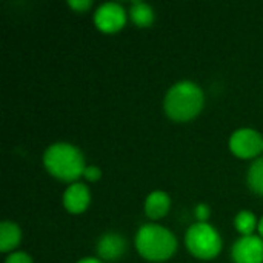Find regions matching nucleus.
Here are the masks:
<instances>
[{
	"label": "nucleus",
	"mask_w": 263,
	"mask_h": 263,
	"mask_svg": "<svg viewBox=\"0 0 263 263\" xmlns=\"http://www.w3.org/2000/svg\"><path fill=\"white\" fill-rule=\"evenodd\" d=\"M203 106V92L193 82L174 85L165 97V111L176 122L194 119Z\"/></svg>",
	"instance_id": "nucleus-1"
},
{
	"label": "nucleus",
	"mask_w": 263,
	"mask_h": 263,
	"mask_svg": "<svg viewBox=\"0 0 263 263\" xmlns=\"http://www.w3.org/2000/svg\"><path fill=\"white\" fill-rule=\"evenodd\" d=\"M46 170L63 182H74L85 173L82 153L69 143L51 145L43 157Z\"/></svg>",
	"instance_id": "nucleus-2"
},
{
	"label": "nucleus",
	"mask_w": 263,
	"mask_h": 263,
	"mask_svg": "<svg viewBox=\"0 0 263 263\" xmlns=\"http://www.w3.org/2000/svg\"><path fill=\"white\" fill-rule=\"evenodd\" d=\"M136 247L142 257L153 262H162L174 254L177 242L166 228L159 225H145L137 233Z\"/></svg>",
	"instance_id": "nucleus-3"
},
{
	"label": "nucleus",
	"mask_w": 263,
	"mask_h": 263,
	"mask_svg": "<svg viewBox=\"0 0 263 263\" xmlns=\"http://www.w3.org/2000/svg\"><path fill=\"white\" fill-rule=\"evenodd\" d=\"M186 247L199 259H213L220 253L222 240L211 225L197 222L186 233Z\"/></svg>",
	"instance_id": "nucleus-4"
},
{
	"label": "nucleus",
	"mask_w": 263,
	"mask_h": 263,
	"mask_svg": "<svg viewBox=\"0 0 263 263\" xmlns=\"http://www.w3.org/2000/svg\"><path fill=\"white\" fill-rule=\"evenodd\" d=\"M230 148L237 157L251 159L256 157L263 149V137L254 129L243 128L231 136Z\"/></svg>",
	"instance_id": "nucleus-5"
},
{
	"label": "nucleus",
	"mask_w": 263,
	"mask_h": 263,
	"mask_svg": "<svg viewBox=\"0 0 263 263\" xmlns=\"http://www.w3.org/2000/svg\"><path fill=\"white\" fill-rule=\"evenodd\" d=\"M94 22H96L97 28L102 29L103 32H116L125 25L126 14L120 5L108 2V3H103L96 11Z\"/></svg>",
	"instance_id": "nucleus-6"
},
{
	"label": "nucleus",
	"mask_w": 263,
	"mask_h": 263,
	"mask_svg": "<svg viewBox=\"0 0 263 263\" xmlns=\"http://www.w3.org/2000/svg\"><path fill=\"white\" fill-rule=\"evenodd\" d=\"M236 263H263V240L257 236H243L233 247Z\"/></svg>",
	"instance_id": "nucleus-7"
},
{
	"label": "nucleus",
	"mask_w": 263,
	"mask_h": 263,
	"mask_svg": "<svg viewBox=\"0 0 263 263\" xmlns=\"http://www.w3.org/2000/svg\"><path fill=\"white\" fill-rule=\"evenodd\" d=\"M63 205L69 213H83L89 205V190L83 183H72L63 194Z\"/></svg>",
	"instance_id": "nucleus-8"
},
{
	"label": "nucleus",
	"mask_w": 263,
	"mask_h": 263,
	"mask_svg": "<svg viewBox=\"0 0 263 263\" xmlns=\"http://www.w3.org/2000/svg\"><path fill=\"white\" fill-rule=\"evenodd\" d=\"M97 251L102 259L116 260L125 251V240L119 234H114V233L103 234L97 243Z\"/></svg>",
	"instance_id": "nucleus-9"
},
{
	"label": "nucleus",
	"mask_w": 263,
	"mask_h": 263,
	"mask_svg": "<svg viewBox=\"0 0 263 263\" xmlns=\"http://www.w3.org/2000/svg\"><path fill=\"white\" fill-rule=\"evenodd\" d=\"M170 197L163 191H154L148 196L145 202V213L151 219L163 217L170 210Z\"/></svg>",
	"instance_id": "nucleus-10"
},
{
	"label": "nucleus",
	"mask_w": 263,
	"mask_h": 263,
	"mask_svg": "<svg viewBox=\"0 0 263 263\" xmlns=\"http://www.w3.org/2000/svg\"><path fill=\"white\" fill-rule=\"evenodd\" d=\"M20 242V230L12 222H2L0 225V251L6 253L15 248Z\"/></svg>",
	"instance_id": "nucleus-11"
},
{
	"label": "nucleus",
	"mask_w": 263,
	"mask_h": 263,
	"mask_svg": "<svg viewBox=\"0 0 263 263\" xmlns=\"http://www.w3.org/2000/svg\"><path fill=\"white\" fill-rule=\"evenodd\" d=\"M131 18L136 25L139 26H149L154 20V12L153 8L146 3L137 2L131 6Z\"/></svg>",
	"instance_id": "nucleus-12"
},
{
	"label": "nucleus",
	"mask_w": 263,
	"mask_h": 263,
	"mask_svg": "<svg viewBox=\"0 0 263 263\" xmlns=\"http://www.w3.org/2000/svg\"><path fill=\"white\" fill-rule=\"evenodd\" d=\"M248 185L256 194L263 196V157L251 165L248 171Z\"/></svg>",
	"instance_id": "nucleus-13"
},
{
	"label": "nucleus",
	"mask_w": 263,
	"mask_h": 263,
	"mask_svg": "<svg viewBox=\"0 0 263 263\" xmlns=\"http://www.w3.org/2000/svg\"><path fill=\"white\" fill-rule=\"evenodd\" d=\"M256 217L253 213L250 211H240L237 216H236V220H234V225L237 228L239 233H242L243 236H251V233L254 231L256 228Z\"/></svg>",
	"instance_id": "nucleus-14"
},
{
	"label": "nucleus",
	"mask_w": 263,
	"mask_h": 263,
	"mask_svg": "<svg viewBox=\"0 0 263 263\" xmlns=\"http://www.w3.org/2000/svg\"><path fill=\"white\" fill-rule=\"evenodd\" d=\"M5 263H32V260L25 253H12Z\"/></svg>",
	"instance_id": "nucleus-15"
},
{
	"label": "nucleus",
	"mask_w": 263,
	"mask_h": 263,
	"mask_svg": "<svg viewBox=\"0 0 263 263\" xmlns=\"http://www.w3.org/2000/svg\"><path fill=\"white\" fill-rule=\"evenodd\" d=\"M83 174H85V177H86L88 180H91V182H94V180H99V179H100V170H99V168H96V166H86Z\"/></svg>",
	"instance_id": "nucleus-16"
},
{
	"label": "nucleus",
	"mask_w": 263,
	"mask_h": 263,
	"mask_svg": "<svg viewBox=\"0 0 263 263\" xmlns=\"http://www.w3.org/2000/svg\"><path fill=\"white\" fill-rule=\"evenodd\" d=\"M69 6L74 8V9L82 11V9L89 8V6H91V2H89V0H69Z\"/></svg>",
	"instance_id": "nucleus-17"
},
{
	"label": "nucleus",
	"mask_w": 263,
	"mask_h": 263,
	"mask_svg": "<svg viewBox=\"0 0 263 263\" xmlns=\"http://www.w3.org/2000/svg\"><path fill=\"white\" fill-rule=\"evenodd\" d=\"M196 214H197V219H199L200 222H205L206 217L210 216V210H208L205 205H199V206L196 208Z\"/></svg>",
	"instance_id": "nucleus-18"
},
{
	"label": "nucleus",
	"mask_w": 263,
	"mask_h": 263,
	"mask_svg": "<svg viewBox=\"0 0 263 263\" xmlns=\"http://www.w3.org/2000/svg\"><path fill=\"white\" fill-rule=\"evenodd\" d=\"M77 263H102L99 259H94V257H86V259H82L80 262Z\"/></svg>",
	"instance_id": "nucleus-19"
},
{
	"label": "nucleus",
	"mask_w": 263,
	"mask_h": 263,
	"mask_svg": "<svg viewBox=\"0 0 263 263\" xmlns=\"http://www.w3.org/2000/svg\"><path fill=\"white\" fill-rule=\"evenodd\" d=\"M259 233L262 234V237H263V217H262V220L259 222Z\"/></svg>",
	"instance_id": "nucleus-20"
}]
</instances>
